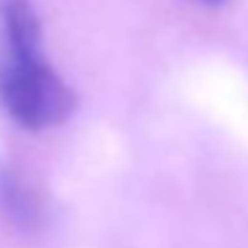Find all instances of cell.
<instances>
[{"label":"cell","instance_id":"cell-1","mask_svg":"<svg viewBox=\"0 0 248 248\" xmlns=\"http://www.w3.org/2000/svg\"><path fill=\"white\" fill-rule=\"evenodd\" d=\"M75 91L43 54L40 19L27 0H0V107L22 128L43 131L75 112Z\"/></svg>","mask_w":248,"mask_h":248},{"label":"cell","instance_id":"cell-2","mask_svg":"<svg viewBox=\"0 0 248 248\" xmlns=\"http://www.w3.org/2000/svg\"><path fill=\"white\" fill-rule=\"evenodd\" d=\"M203 3H211V6H214V3H221V0H203Z\"/></svg>","mask_w":248,"mask_h":248}]
</instances>
